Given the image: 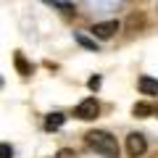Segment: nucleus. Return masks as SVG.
<instances>
[{
	"label": "nucleus",
	"instance_id": "nucleus-7",
	"mask_svg": "<svg viewBox=\"0 0 158 158\" xmlns=\"http://www.w3.org/2000/svg\"><path fill=\"white\" fill-rule=\"evenodd\" d=\"M158 108L153 106V103H135L132 106V116H137V118H148V116H153Z\"/></svg>",
	"mask_w": 158,
	"mask_h": 158
},
{
	"label": "nucleus",
	"instance_id": "nucleus-13",
	"mask_svg": "<svg viewBox=\"0 0 158 158\" xmlns=\"http://www.w3.org/2000/svg\"><path fill=\"white\" fill-rule=\"evenodd\" d=\"M100 82H103L100 77H92L90 82H87V85H90V90H92V92H98V90H100Z\"/></svg>",
	"mask_w": 158,
	"mask_h": 158
},
{
	"label": "nucleus",
	"instance_id": "nucleus-3",
	"mask_svg": "<svg viewBox=\"0 0 158 158\" xmlns=\"http://www.w3.org/2000/svg\"><path fill=\"white\" fill-rule=\"evenodd\" d=\"M145 153H148V140H145V135L132 132V135L127 137V156H129V158H142Z\"/></svg>",
	"mask_w": 158,
	"mask_h": 158
},
{
	"label": "nucleus",
	"instance_id": "nucleus-14",
	"mask_svg": "<svg viewBox=\"0 0 158 158\" xmlns=\"http://www.w3.org/2000/svg\"><path fill=\"white\" fill-rule=\"evenodd\" d=\"M156 158H158V156H156Z\"/></svg>",
	"mask_w": 158,
	"mask_h": 158
},
{
	"label": "nucleus",
	"instance_id": "nucleus-5",
	"mask_svg": "<svg viewBox=\"0 0 158 158\" xmlns=\"http://www.w3.org/2000/svg\"><path fill=\"white\" fill-rule=\"evenodd\" d=\"M124 27H127V32H142V29H145V13L142 11H132L129 16H127Z\"/></svg>",
	"mask_w": 158,
	"mask_h": 158
},
{
	"label": "nucleus",
	"instance_id": "nucleus-2",
	"mask_svg": "<svg viewBox=\"0 0 158 158\" xmlns=\"http://www.w3.org/2000/svg\"><path fill=\"white\" fill-rule=\"evenodd\" d=\"M98 113H100V103H98V98H85V100L77 106L74 116L82 118V121H92V118H98Z\"/></svg>",
	"mask_w": 158,
	"mask_h": 158
},
{
	"label": "nucleus",
	"instance_id": "nucleus-4",
	"mask_svg": "<svg viewBox=\"0 0 158 158\" xmlns=\"http://www.w3.org/2000/svg\"><path fill=\"white\" fill-rule=\"evenodd\" d=\"M118 29H121V24H118V21H98V24H92L90 32H92V37H95V40H111Z\"/></svg>",
	"mask_w": 158,
	"mask_h": 158
},
{
	"label": "nucleus",
	"instance_id": "nucleus-10",
	"mask_svg": "<svg viewBox=\"0 0 158 158\" xmlns=\"http://www.w3.org/2000/svg\"><path fill=\"white\" fill-rule=\"evenodd\" d=\"M74 40H77V42H79L82 48H87V50H98V42H95V40H90V37H85L82 32H77V34H74Z\"/></svg>",
	"mask_w": 158,
	"mask_h": 158
},
{
	"label": "nucleus",
	"instance_id": "nucleus-9",
	"mask_svg": "<svg viewBox=\"0 0 158 158\" xmlns=\"http://www.w3.org/2000/svg\"><path fill=\"white\" fill-rule=\"evenodd\" d=\"M63 121H66V116L63 113H48V118H45V129H58V127H63Z\"/></svg>",
	"mask_w": 158,
	"mask_h": 158
},
{
	"label": "nucleus",
	"instance_id": "nucleus-11",
	"mask_svg": "<svg viewBox=\"0 0 158 158\" xmlns=\"http://www.w3.org/2000/svg\"><path fill=\"white\" fill-rule=\"evenodd\" d=\"M0 158H13V148L8 142H0Z\"/></svg>",
	"mask_w": 158,
	"mask_h": 158
},
{
	"label": "nucleus",
	"instance_id": "nucleus-12",
	"mask_svg": "<svg viewBox=\"0 0 158 158\" xmlns=\"http://www.w3.org/2000/svg\"><path fill=\"white\" fill-rule=\"evenodd\" d=\"M56 158H77V153L69 150V148H63V150H58V153H56Z\"/></svg>",
	"mask_w": 158,
	"mask_h": 158
},
{
	"label": "nucleus",
	"instance_id": "nucleus-6",
	"mask_svg": "<svg viewBox=\"0 0 158 158\" xmlns=\"http://www.w3.org/2000/svg\"><path fill=\"white\" fill-rule=\"evenodd\" d=\"M137 87H140L142 95H158V79L156 77H140L137 79Z\"/></svg>",
	"mask_w": 158,
	"mask_h": 158
},
{
	"label": "nucleus",
	"instance_id": "nucleus-1",
	"mask_svg": "<svg viewBox=\"0 0 158 158\" xmlns=\"http://www.w3.org/2000/svg\"><path fill=\"white\" fill-rule=\"evenodd\" d=\"M85 142H87V148L90 150H95L98 156H103V158H118V142H116V137L111 135V132H106V129H92V132H87L85 135Z\"/></svg>",
	"mask_w": 158,
	"mask_h": 158
},
{
	"label": "nucleus",
	"instance_id": "nucleus-8",
	"mask_svg": "<svg viewBox=\"0 0 158 158\" xmlns=\"http://www.w3.org/2000/svg\"><path fill=\"white\" fill-rule=\"evenodd\" d=\"M13 63H16V69H19V74H21V77H29V74H32V63L24 58V53H21V50L13 53Z\"/></svg>",
	"mask_w": 158,
	"mask_h": 158
}]
</instances>
